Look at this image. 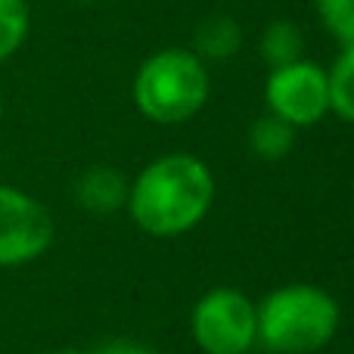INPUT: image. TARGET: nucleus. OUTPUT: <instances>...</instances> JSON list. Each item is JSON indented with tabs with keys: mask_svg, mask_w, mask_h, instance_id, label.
<instances>
[{
	"mask_svg": "<svg viewBox=\"0 0 354 354\" xmlns=\"http://www.w3.org/2000/svg\"><path fill=\"white\" fill-rule=\"evenodd\" d=\"M295 147V128L292 124H286L283 118L277 115H261L252 122L249 128V149L255 159L261 162H280L286 159L289 153H292Z\"/></svg>",
	"mask_w": 354,
	"mask_h": 354,
	"instance_id": "9d476101",
	"label": "nucleus"
},
{
	"mask_svg": "<svg viewBox=\"0 0 354 354\" xmlns=\"http://www.w3.org/2000/svg\"><path fill=\"white\" fill-rule=\"evenodd\" d=\"M264 103L270 115L283 118L295 131L324 122V115L330 112L326 68L311 59H295L289 66L270 68L264 81Z\"/></svg>",
	"mask_w": 354,
	"mask_h": 354,
	"instance_id": "423d86ee",
	"label": "nucleus"
},
{
	"mask_svg": "<svg viewBox=\"0 0 354 354\" xmlns=\"http://www.w3.org/2000/svg\"><path fill=\"white\" fill-rule=\"evenodd\" d=\"M320 25L326 35L336 37L342 47L354 44V0H314Z\"/></svg>",
	"mask_w": 354,
	"mask_h": 354,
	"instance_id": "ddd939ff",
	"label": "nucleus"
},
{
	"mask_svg": "<svg viewBox=\"0 0 354 354\" xmlns=\"http://www.w3.org/2000/svg\"><path fill=\"white\" fill-rule=\"evenodd\" d=\"M53 236L56 224L50 208L25 189L0 183V270L44 258Z\"/></svg>",
	"mask_w": 354,
	"mask_h": 354,
	"instance_id": "39448f33",
	"label": "nucleus"
},
{
	"mask_svg": "<svg viewBox=\"0 0 354 354\" xmlns=\"http://www.w3.org/2000/svg\"><path fill=\"white\" fill-rule=\"evenodd\" d=\"M258 348L268 354H314L336 339L339 301L314 283H286L255 301Z\"/></svg>",
	"mask_w": 354,
	"mask_h": 354,
	"instance_id": "f03ea898",
	"label": "nucleus"
},
{
	"mask_svg": "<svg viewBox=\"0 0 354 354\" xmlns=\"http://www.w3.org/2000/svg\"><path fill=\"white\" fill-rule=\"evenodd\" d=\"M301 50H305V35L292 19H274L264 25L261 37H258V53L264 56L270 68L301 59Z\"/></svg>",
	"mask_w": 354,
	"mask_h": 354,
	"instance_id": "1a4fd4ad",
	"label": "nucleus"
},
{
	"mask_svg": "<svg viewBox=\"0 0 354 354\" xmlns=\"http://www.w3.org/2000/svg\"><path fill=\"white\" fill-rule=\"evenodd\" d=\"M212 202V168L193 153H168L153 159L128 183L124 212L147 236L177 239L205 221Z\"/></svg>",
	"mask_w": 354,
	"mask_h": 354,
	"instance_id": "f257e3e1",
	"label": "nucleus"
},
{
	"mask_svg": "<svg viewBox=\"0 0 354 354\" xmlns=\"http://www.w3.org/2000/svg\"><path fill=\"white\" fill-rule=\"evenodd\" d=\"M75 3H93V0H75Z\"/></svg>",
	"mask_w": 354,
	"mask_h": 354,
	"instance_id": "f3484780",
	"label": "nucleus"
},
{
	"mask_svg": "<svg viewBox=\"0 0 354 354\" xmlns=\"http://www.w3.org/2000/svg\"><path fill=\"white\" fill-rule=\"evenodd\" d=\"M0 122H3V91H0Z\"/></svg>",
	"mask_w": 354,
	"mask_h": 354,
	"instance_id": "dca6fc26",
	"label": "nucleus"
},
{
	"mask_svg": "<svg viewBox=\"0 0 354 354\" xmlns=\"http://www.w3.org/2000/svg\"><path fill=\"white\" fill-rule=\"evenodd\" d=\"M243 47V28L233 16L227 12H212L205 16L199 25H196V35H193V53L199 59H212V62H224L230 56L239 53Z\"/></svg>",
	"mask_w": 354,
	"mask_h": 354,
	"instance_id": "6e6552de",
	"label": "nucleus"
},
{
	"mask_svg": "<svg viewBox=\"0 0 354 354\" xmlns=\"http://www.w3.org/2000/svg\"><path fill=\"white\" fill-rule=\"evenodd\" d=\"M44 354H97V351H84V348H53V351H44Z\"/></svg>",
	"mask_w": 354,
	"mask_h": 354,
	"instance_id": "2eb2a0df",
	"label": "nucleus"
},
{
	"mask_svg": "<svg viewBox=\"0 0 354 354\" xmlns=\"http://www.w3.org/2000/svg\"><path fill=\"white\" fill-rule=\"evenodd\" d=\"M128 177L118 168L109 165H93L75 180V202L84 208L87 214H115L128 202Z\"/></svg>",
	"mask_w": 354,
	"mask_h": 354,
	"instance_id": "0eeeda50",
	"label": "nucleus"
},
{
	"mask_svg": "<svg viewBox=\"0 0 354 354\" xmlns=\"http://www.w3.org/2000/svg\"><path fill=\"white\" fill-rule=\"evenodd\" d=\"M189 333L202 354H249L258 348L255 301L233 286H214L189 311Z\"/></svg>",
	"mask_w": 354,
	"mask_h": 354,
	"instance_id": "20e7f679",
	"label": "nucleus"
},
{
	"mask_svg": "<svg viewBox=\"0 0 354 354\" xmlns=\"http://www.w3.org/2000/svg\"><path fill=\"white\" fill-rule=\"evenodd\" d=\"M134 106L156 124H183L202 112L212 93L205 59L187 47H162L134 75Z\"/></svg>",
	"mask_w": 354,
	"mask_h": 354,
	"instance_id": "7ed1b4c3",
	"label": "nucleus"
},
{
	"mask_svg": "<svg viewBox=\"0 0 354 354\" xmlns=\"http://www.w3.org/2000/svg\"><path fill=\"white\" fill-rule=\"evenodd\" d=\"M31 35V10L25 0H0V62L12 59Z\"/></svg>",
	"mask_w": 354,
	"mask_h": 354,
	"instance_id": "f8f14e48",
	"label": "nucleus"
},
{
	"mask_svg": "<svg viewBox=\"0 0 354 354\" xmlns=\"http://www.w3.org/2000/svg\"><path fill=\"white\" fill-rule=\"evenodd\" d=\"M326 81H330V112L354 124V44L342 47V53L333 59V66L326 68Z\"/></svg>",
	"mask_w": 354,
	"mask_h": 354,
	"instance_id": "9b49d317",
	"label": "nucleus"
},
{
	"mask_svg": "<svg viewBox=\"0 0 354 354\" xmlns=\"http://www.w3.org/2000/svg\"><path fill=\"white\" fill-rule=\"evenodd\" d=\"M97 354H162V351L140 345V342H109L103 348H97Z\"/></svg>",
	"mask_w": 354,
	"mask_h": 354,
	"instance_id": "4468645a",
	"label": "nucleus"
}]
</instances>
